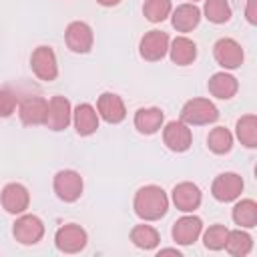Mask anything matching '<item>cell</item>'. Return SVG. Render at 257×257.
<instances>
[{"label": "cell", "instance_id": "cell-1", "mask_svg": "<svg viewBox=\"0 0 257 257\" xmlns=\"http://www.w3.org/2000/svg\"><path fill=\"white\" fill-rule=\"evenodd\" d=\"M133 209L143 221H159L169 211V197L159 185H145L137 191Z\"/></svg>", "mask_w": 257, "mask_h": 257}, {"label": "cell", "instance_id": "cell-2", "mask_svg": "<svg viewBox=\"0 0 257 257\" xmlns=\"http://www.w3.org/2000/svg\"><path fill=\"white\" fill-rule=\"evenodd\" d=\"M217 118H219V110L209 98H191L181 108V120L185 124L201 126V124H211Z\"/></svg>", "mask_w": 257, "mask_h": 257}, {"label": "cell", "instance_id": "cell-3", "mask_svg": "<svg viewBox=\"0 0 257 257\" xmlns=\"http://www.w3.org/2000/svg\"><path fill=\"white\" fill-rule=\"evenodd\" d=\"M82 177L80 173L72 171V169H62L54 175V181H52V189L56 193V197L64 203H74L80 199L82 195Z\"/></svg>", "mask_w": 257, "mask_h": 257}, {"label": "cell", "instance_id": "cell-4", "mask_svg": "<svg viewBox=\"0 0 257 257\" xmlns=\"http://www.w3.org/2000/svg\"><path fill=\"white\" fill-rule=\"evenodd\" d=\"M12 235L18 243L22 245H36L42 237H44V223L40 217L30 215V213H22L12 227Z\"/></svg>", "mask_w": 257, "mask_h": 257}, {"label": "cell", "instance_id": "cell-5", "mask_svg": "<svg viewBox=\"0 0 257 257\" xmlns=\"http://www.w3.org/2000/svg\"><path fill=\"white\" fill-rule=\"evenodd\" d=\"M30 68L34 72L36 78L50 82L58 76V62H56V54L50 46H38L34 48L32 56H30Z\"/></svg>", "mask_w": 257, "mask_h": 257}, {"label": "cell", "instance_id": "cell-6", "mask_svg": "<svg viewBox=\"0 0 257 257\" xmlns=\"http://www.w3.org/2000/svg\"><path fill=\"white\" fill-rule=\"evenodd\" d=\"M86 241H88L86 231L76 223L62 225L54 235V243L62 253H78L86 247Z\"/></svg>", "mask_w": 257, "mask_h": 257}, {"label": "cell", "instance_id": "cell-7", "mask_svg": "<svg viewBox=\"0 0 257 257\" xmlns=\"http://www.w3.org/2000/svg\"><path fill=\"white\" fill-rule=\"evenodd\" d=\"M64 40H66V46L76 52V54H86L90 52L92 48V42H94V34H92V28L82 22V20H74L66 26L64 30Z\"/></svg>", "mask_w": 257, "mask_h": 257}, {"label": "cell", "instance_id": "cell-8", "mask_svg": "<svg viewBox=\"0 0 257 257\" xmlns=\"http://www.w3.org/2000/svg\"><path fill=\"white\" fill-rule=\"evenodd\" d=\"M213 56L217 60L219 66H223L225 70H235L243 64V48L237 40L233 38H219L213 46Z\"/></svg>", "mask_w": 257, "mask_h": 257}, {"label": "cell", "instance_id": "cell-9", "mask_svg": "<svg viewBox=\"0 0 257 257\" xmlns=\"http://www.w3.org/2000/svg\"><path fill=\"white\" fill-rule=\"evenodd\" d=\"M139 52L149 62L163 60L169 52V34L163 30H149L139 42Z\"/></svg>", "mask_w": 257, "mask_h": 257}, {"label": "cell", "instance_id": "cell-10", "mask_svg": "<svg viewBox=\"0 0 257 257\" xmlns=\"http://www.w3.org/2000/svg\"><path fill=\"white\" fill-rule=\"evenodd\" d=\"M72 122V106H70V100L56 94L48 100V110H46V120L44 124L50 128V131H64L68 124Z\"/></svg>", "mask_w": 257, "mask_h": 257}, {"label": "cell", "instance_id": "cell-11", "mask_svg": "<svg viewBox=\"0 0 257 257\" xmlns=\"http://www.w3.org/2000/svg\"><path fill=\"white\" fill-rule=\"evenodd\" d=\"M243 191V179L237 173H221L211 185V195L221 203L235 201Z\"/></svg>", "mask_w": 257, "mask_h": 257}, {"label": "cell", "instance_id": "cell-12", "mask_svg": "<svg viewBox=\"0 0 257 257\" xmlns=\"http://www.w3.org/2000/svg\"><path fill=\"white\" fill-rule=\"evenodd\" d=\"M163 141L173 153H185L193 143V133L183 120H171L163 128Z\"/></svg>", "mask_w": 257, "mask_h": 257}, {"label": "cell", "instance_id": "cell-13", "mask_svg": "<svg viewBox=\"0 0 257 257\" xmlns=\"http://www.w3.org/2000/svg\"><path fill=\"white\" fill-rule=\"evenodd\" d=\"M0 201H2V207L6 213L22 215L30 205V193L20 183H8L0 193Z\"/></svg>", "mask_w": 257, "mask_h": 257}, {"label": "cell", "instance_id": "cell-14", "mask_svg": "<svg viewBox=\"0 0 257 257\" xmlns=\"http://www.w3.org/2000/svg\"><path fill=\"white\" fill-rule=\"evenodd\" d=\"M46 110H48V100L42 96H26L22 102H18V116L26 126L44 124Z\"/></svg>", "mask_w": 257, "mask_h": 257}, {"label": "cell", "instance_id": "cell-15", "mask_svg": "<svg viewBox=\"0 0 257 257\" xmlns=\"http://www.w3.org/2000/svg\"><path fill=\"white\" fill-rule=\"evenodd\" d=\"M96 110H98V116L102 120H106L108 124H118L126 116L124 102L114 92H102L98 96V100H96Z\"/></svg>", "mask_w": 257, "mask_h": 257}, {"label": "cell", "instance_id": "cell-16", "mask_svg": "<svg viewBox=\"0 0 257 257\" xmlns=\"http://www.w3.org/2000/svg\"><path fill=\"white\" fill-rule=\"evenodd\" d=\"M201 233H203V221L197 215H185L177 219L171 231L177 245H193Z\"/></svg>", "mask_w": 257, "mask_h": 257}, {"label": "cell", "instance_id": "cell-17", "mask_svg": "<svg viewBox=\"0 0 257 257\" xmlns=\"http://www.w3.org/2000/svg\"><path fill=\"white\" fill-rule=\"evenodd\" d=\"M171 197H173L175 207L179 211H183V213H193L195 209H199L201 199H203L201 197V189L191 181H183V183L175 185Z\"/></svg>", "mask_w": 257, "mask_h": 257}, {"label": "cell", "instance_id": "cell-18", "mask_svg": "<svg viewBox=\"0 0 257 257\" xmlns=\"http://www.w3.org/2000/svg\"><path fill=\"white\" fill-rule=\"evenodd\" d=\"M171 12H173L171 22H173V28L177 32H191L201 22V10H199V6H195V2L179 4Z\"/></svg>", "mask_w": 257, "mask_h": 257}, {"label": "cell", "instance_id": "cell-19", "mask_svg": "<svg viewBox=\"0 0 257 257\" xmlns=\"http://www.w3.org/2000/svg\"><path fill=\"white\" fill-rule=\"evenodd\" d=\"M72 122H74V128L80 137H90L98 128V112L92 104L80 102L72 110Z\"/></svg>", "mask_w": 257, "mask_h": 257}, {"label": "cell", "instance_id": "cell-20", "mask_svg": "<svg viewBox=\"0 0 257 257\" xmlns=\"http://www.w3.org/2000/svg\"><path fill=\"white\" fill-rule=\"evenodd\" d=\"M207 88H209V92H211L215 98L229 100V98H233V96L237 94L239 82H237V78H235L233 74H229V72L223 70V72H215V74L209 78Z\"/></svg>", "mask_w": 257, "mask_h": 257}, {"label": "cell", "instance_id": "cell-21", "mask_svg": "<svg viewBox=\"0 0 257 257\" xmlns=\"http://www.w3.org/2000/svg\"><path fill=\"white\" fill-rule=\"evenodd\" d=\"M169 56L179 66H189L197 58V44L187 36H177L173 42H169Z\"/></svg>", "mask_w": 257, "mask_h": 257}, {"label": "cell", "instance_id": "cell-22", "mask_svg": "<svg viewBox=\"0 0 257 257\" xmlns=\"http://www.w3.org/2000/svg\"><path fill=\"white\" fill-rule=\"evenodd\" d=\"M165 122V114L161 108L157 106H149V108H139L135 112V128L141 135H155Z\"/></svg>", "mask_w": 257, "mask_h": 257}, {"label": "cell", "instance_id": "cell-23", "mask_svg": "<svg viewBox=\"0 0 257 257\" xmlns=\"http://www.w3.org/2000/svg\"><path fill=\"white\" fill-rule=\"evenodd\" d=\"M233 221L243 229H253L257 225V203L253 199H241L233 207Z\"/></svg>", "mask_w": 257, "mask_h": 257}, {"label": "cell", "instance_id": "cell-24", "mask_svg": "<svg viewBox=\"0 0 257 257\" xmlns=\"http://www.w3.org/2000/svg\"><path fill=\"white\" fill-rule=\"evenodd\" d=\"M235 135L247 149L257 147V116L255 114H243L235 124Z\"/></svg>", "mask_w": 257, "mask_h": 257}, {"label": "cell", "instance_id": "cell-25", "mask_svg": "<svg viewBox=\"0 0 257 257\" xmlns=\"http://www.w3.org/2000/svg\"><path fill=\"white\" fill-rule=\"evenodd\" d=\"M131 241H133V245H137L139 249L151 251V249H155V247L159 245L161 237H159V231H157L155 227L141 223V225H135V227L131 229Z\"/></svg>", "mask_w": 257, "mask_h": 257}, {"label": "cell", "instance_id": "cell-26", "mask_svg": "<svg viewBox=\"0 0 257 257\" xmlns=\"http://www.w3.org/2000/svg\"><path fill=\"white\" fill-rule=\"evenodd\" d=\"M225 249H227V253H231L235 257H245L253 249V239L247 231H241V229L229 231L227 241H225Z\"/></svg>", "mask_w": 257, "mask_h": 257}, {"label": "cell", "instance_id": "cell-27", "mask_svg": "<svg viewBox=\"0 0 257 257\" xmlns=\"http://www.w3.org/2000/svg\"><path fill=\"white\" fill-rule=\"evenodd\" d=\"M207 147L215 155H225L233 147V135L225 126H215L207 137Z\"/></svg>", "mask_w": 257, "mask_h": 257}, {"label": "cell", "instance_id": "cell-28", "mask_svg": "<svg viewBox=\"0 0 257 257\" xmlns=\"http://www.w3.org/2000/svg\"><path fill=\"white\" fill-rule=\"evenodd\" d=\"M203 14L209 22L223 24V22H229V18H231V6L227 0H205Z\"/></svg>", "mask_w": 257, "mask_h": 257}, {"label": "cell", "instance_id": "cell-29", "mask_svg": "<svg viewBox=\"0 0 257 257\" xmlns=\"http://www.w3.org/2000/svg\"><path fill=\"white\" fill-rule=\"evenodd\" d=\"M173 10L171 0H145L143 14L149 22H163Z\"/></svg>", "mask_w": 257, "mask_h": 257}, {"label": "cell", "instance_id": "cell-30", "mask_svg": "<svg viewBox=\"0 0 257 257\" xmlns=\"http://www.w3.org/2000/svg\"><path fill=\"white\" fill-rule=\"evenodd\" d=\"M227 233H229V229H227L225 225H211V227L203 233V243H205V247L211 249V251H221V249H225Z\"/></svg>", "mask_w": 257, "mask_h": 257}, {"label": "cell", "instance_id": "cell-31", "mask_svg": "<svg viewBox=\"0 0 257 257\" xmlns=\"http://www.w3.org/2000/svg\"><path fill=\"white\" fill-rule=\"evenodd\" d=\"M18 110V98L12 90L8 88H0V116L8 118Z\"/></svg>", "mask_w": 257, "mask_h": 257}, {"label": "cell", "instance_id": "cell-32", "mask_svg": "<svg viewBox=\"0 0 257 257\" xmlns=\"http://www.w3.org/2000/svg\"><path fill=\"white\" fill-rule=\"evenodd\" d=\"M245 16H247V22L249 24H257V0H247Z\"/></svg>", "mask_w": 257, "mask_h": 257}, {"label": "cell", "instance_id": "cell-33", "mask_svg": "<svg viewBox=\"0 0 257 257\" xmlns=\"http://www.w3.org/2000/svg\"><path fill=\"white\" fill-rule=\"evenodd\" d=\"M161 255H177V257H181V251L179 249H173V247H167V249H161L159 251V257Z\"/></svg>", "mask_w": 257, "mask_h": 257}, {"label": "cell", "instance_id": "cell-34", "mask_svg": "<svg viewBox=\"0 0 257 257\" xmlns=\"http://www.w3.org/2000/svg\"><path fill=\"white\" fill-rule=\"evenodd\" d=\"M100 6H106V8H110V6H116L120 0H96Z\"/></svg>", "mask_w": 257, "mask_h": 257}, {"label": "cell", "instance_id": "cell-35", "mask_svg": "<svg viewBox=\"0 0 257 257\" xmlns=\"http://www.w3.org/2000/svg\"><path fill=\"white\" fill-rule=\"evenodd\" d=\"M191 2H197V0H191Z\"/></svg>", "mask_w": 257, "mask_h": 257}]
</instances>
